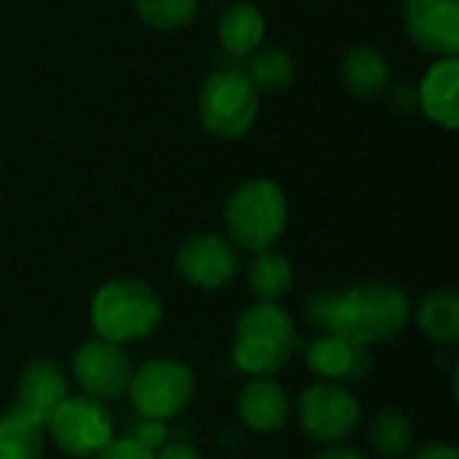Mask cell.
I'll use <instances>...</instances> for the list:
<instances>
[{"instance_id":"obj_1","label":"cell","mask_w":459,"mask_h":459,"mask_svg":"<svg viewBox=\"0 0 459 459\" xmlns=\"http://www.w3.org/2000/svg\"><path fill=\"white\" fill-rule=\"evenodd\" d=\"M411 320V299L390 282L328 288V333L363 347L393 342Z\"/></svg>"},{"instance_id":"obj_2","label":"cell","mask_w":459,"mask_h":459,"mask_svg":"<svg viewBox=\"0 0 459 459\" xmlns=\"http://www.w3.org/2000/svg\"><path fill=\"white\" fill-rule=\"evenodd\" d=\"M299 350H304V342L296 333L293 317L280 304L258 301L234 325L231 358L247 377L280 374Z\"/></svg>"},{"instance_id":"obj_3","label":"cell","mask_w":459,"mask_h":459,"mask_svg":"<svg viewBox=\"0 0 459 459\" xmlns=\"http://www.w3.org/2000/svg\"><path fill=\"white\" fill-rule=\"evenodd\" d=\"M91 328L100 339L132 344L148 339L164 317V301L143 280L116 277L97 288L89 307Z\"/></svg>"},{"instance_id":"obj_4","label":"cell","mask_w":459,"mask_h":459,"mask_svg":"<svg viewBox=\"0 0 459 459\" xmlns=\"http://www.w3.org/2000/svg\"><path fill=\"white\" fill-rule=\"evenodd\" d=\"M223 218L234 247L264 253L280 242L288 226V196L274 180H245L229 194Z\"/></svg>"},{"instance_id":"obj_5","label":"cell","mask_w":459,"mask_h":459,"mask_svg":"<svg viewBox=\"0 0 459 459\" xmlns=\"http://www.w3.org/2000/svg\"><path fill=\"white\" fill-rule=\"evenodd\" d=\"M196 116L221 140L245 137L258 116V91L237 67H218L199 89Z\"/></svg>"},{"instance_id":"obj_6","label":"cell","mask_w":459,"mask_h":459,"mask_svg":"<svg viewBox=\"0 0 459 459\" xmlns=\"http://www.w3.org/2000/svg\"><path fill=\"white\" fill-rule=\"evenodd\" d=\"M196 395L194 371L175 358H153L134 368L126 398L132 411L151 420H178Z\"/></svg>"},{"instance_id":"obj_7","label":"cell","mask_w":459,"mask_h":459,"mask_svg":"<svg viewBox=\"0 0 459 459\" xmlns=\"http://www.w3.org/2000/svg\"><path fill=\"white\" fill-rule=\"evenodd\" d=\"M293 414L299 430L309 441L320 446H333V444H344L358 430L363 420V406L350 393V387L312 382L296 398Z\"/></svg>"},{"instance_id":"obj_8","label":"cell","mask_w":459,"mask_h":459,"mask_svg":"<svg viewBox=\"0 0 459 459\" xmlns=\"http://www.w3.org/2000/svg\"><path fill=\"white\" fill-rule=\"evenodd\" d=\"M116 436V420L108 403L89 395H67L46 420V438L75 459H91Z\"/></svg>"},{"instance_id":"obj_9","label":"cell","mask_w":459,"mask_h":459,"mask_svg":"<svg viewBox=\"0 0 459 459\" xmlns=\"http://www.w3.org/2000/svg\"><path fill=\"white\" fill-rule=\"evenodd\" d=\"M134 363L124 344L108 339H89L73 355V379L81 393L102 403L121 401L129 390Z\"/></svg>"},{"instance_id":"obj_10","label":"cell","mask_w":459,"mask_h":459,"mask_svg":"<svg viewBox=\"0 0 459 459\" xmlns=\"http://www.w3.org/2000/svg\"><path fill=\"white\" fill-rule=\"evenodd\" d=\"M242 269L239 250L231 239L215 231H202L188 237L175 250V272L194 288L218 290L229 285Z\"/></svg>"},{"instance_id":"obj_11","label":"cell","mask_w":459,"mask_h":459,"mask_svg":"<svg viewBox=\"0 0 459 459\" xmlns=\"http://www.w3.org/2000/svg\"><path fill=\"white\" fill-rule=\"evenodd\" d=\"M304 366L317 377V382L355 387L374 374L371 347L355 344L336 333H317L304 344Z\"/></svg>"},{"instance_id":"obj_12","label":"cell","mask_w":459,"mask_h":459,"mask_svg":"<svg viewBox=\"0 0 459 459\" xmlns=\"http://www.w3.org/2000/svg\"><path fill=\"white\" fill-rule=\"evenodd\" d=\"M403 24L425 54L457 56L459 0H403Z\"/></svg>"},{"instance_id":"obj_13","label":"cell","mask_w":459,"mask_h":459,"mask_svg":"<svg viewBox=\"0 0 459 459\" xmlns=\"http://www.w3.org/2000/svg\"><path fill=\"white\" fill-rule=\"evenodd\" d=\"M237 414L253 433H280L293 414L288 390L272 377H250L237 393Z\"/></svg>"},{"instance_id":"obj_14","label":"cell","mask_w":459,"mask_h":459,"mask_svg":"<svg viewBox=\"0 0 459 459\" xmlns=\"http://www.w3.org/2000/svg\"><path fill=\"white\" fill-rule=\"evenodd\" d=\"M67 395H70V377L56 360L35 358L16 377V406L40 422H46Z\"/></svg>"},{"instance_id":"obj_15","label":"cell","mask_w":459,"mask_h":459,"mask_svg":"<svg viewBox=\"0 0 459 459\" xmlns=\"http://www.w3.org/2000/svg\"><path fill=\"white\" fill-rule=\"evenodd\" d=\"M459 59L457 56H438L436 65L428 67L425 78L417 86L420 110L438 126L455 132L459 126Z\"/></svg>"},{"instance_id":"obj_16","label":"cell","mask_w":459,"mask_h":459,"mask_svg":"<svg viewBox=\"0 0 459 459\" xmlns=\"http://www.w3.org/2000/svg\"><path fill=\"white\" fill-rule=\"evenodd\" d=\"M264 35H266V19H264L261 8L253 3L229 5L218 24V40H221L223 51L234 59H245L255 48H261Z\"/></svg>"},{"instance_id":"obj_17","label":"cell","mask_w":459,"mask_h":459,"mask_svg":"<svg viewBox=\"0 0 459 459\" xmlns=\"http://www.w3.org/2000/svg\"><path fill=\"white\" fill-rule=\"evenodd\" d=\"M366 438L379 459H406V455L417 446L414 422L406 411L395 406H385L368 420Z\"/></svg>"},{"instance_id":"obj_18","label":"cell","mask_w":459,"mask_h":459,"mask_svg":"<svg viewBox=\"0 0 459 459\" xmlns=\"http://www.w3.org/2000/svg\"><path fill=\"white\" fill-rule=\"evenodd\" d=\"M342 81L358 100L382 94L390 83V65L374 46H352L342 59Z\"/></svg>"},{"instance_id":"obj_19","label":"cell","mask_w":459,"mask_h":459,"mask_svg":"<svg viewBox=\"0 0 459 459\" xmlns=\"http://www.w3.org/2000/svg\"><path fill=\"white\" fill-rule=\"evenodd\" d=\"M46 449V422L16 403L0 411V459H40Z\"/></svg>"},{"instance_id":"obj_20","label":"cell","mask_w":459,"mask_h":459,"mask_svg":"<svg viewBox=\"0 0 459 459\" xmlns=\"http://www.w3.org/2000/svg\"><path fill=\"white\" fill-rule=\"evenodd\" d=\"M420 331L438 347H455L459 342V293L455 288L430 290L417 307Z\"/></svg>"},{"instance_id":"obj_21","label":"cell","mask_w":459,"mask_h":459,"mask_svg":"<svg viewBox=\"0 0 459 459\" xmlns=\"http://www.w3.org/2000/svg\"><path fill=\"white\" fill-rule=\"evenodd\" d=\"M293 282H296L293 264L282 253L274 250L255 253V258L247 266V288L258 301L277 304L282 296L293 290Z\"/></svg>"},{"instance_id":"obj_22","label":"cell","mask_w":459,"mask_h":459,"mask_svg":"<svg viewBox=\"0 0 459 459\" xmlns=\"http://www.w3.org/2000/svg\"><path fill=\"white\" fill-rule=\"evenodd\" d=\"M242 73L247 75V81L255 86V91H282L293 83L296 78V59L277 46L269 48H255L253 56L245 62Z\"/></svg>"},{"instance_id":"obj_23","label":"cell","mask_w":459,"mask_h":459,"mask_svg":"<svg viewBox=\"0 0 459 459\" xmlns=\"http://www.w3.org/2000/svg\"><path fill=\"white\" fill-rule=\"evenodd\" d=\"M134 11L151 30L172 32L194 22L199 0H134Z\"/></svg>"},{"instance_id":"obj_24","label":"cell","mask_w":459,"mask_h":459,"mask_svg":"<svg viewBox=\"0 0 459 459\" xmlns=\"http://www.w3.org/2000/svg\"><path fill=\"white\" fill-rule=\"evenodd\" d=\"M121 430H124L126 438L143 444V446L151 449V452H159V449L169 441V425H167V422L143 417V414H137V411H132V414L124 417Z\"/></svg>"},{"instance_id":"obj_25","label":"cell","mask_w":459,"mask_h":459,"mask_svg":"<svg viewBox=\"0 0 459 459\" xmlns=\"http://www.w3.org/2000/svg\"><path fill=\"white\" fill-rule=\"evenodd\" d=\"M91 459H156V452L145 449L143 444L126 436H113Z\"/></svg>"},{"instance_id":"obj_26","label":"cell","mask_w":459,"mask_h":459,"mask_svg":"<svg viewBox=\"0 0 459 459\" xmlns=\"http://www.w3.org/2000/svg\"><path fill=\"white\" fill-rule=\"evenodd\" d=\"M390 110L403 113V116L417 113V110H420V94H417V86H414V83H409V81L398 83V86L393 89V94H390Z\"/></svg>"},{"instance_id":"obj_27","label":"cell","mask_w":459,"mask_h":459,"mask_svg":"<svg viewBox=\"0 0 459 459\" xmlns=\"http://www.w3.org/2000/svg\"><path fill=\"white\" fill-rule=\"evenodd\" d=\"M406 459H459V452L455 444H446V441H428V444H420L414 446Z\"/></svg>"},{"instance_id":"obj_28","label":"cell","mask_w":459,"mask_h":459,"mask_svg":"<svg viewBox=\"0 0 459 459\" xmlns=\"http://www.w3.org/2000/svg\"><path fill=\"white\" fill-rule=\"evenodd\" d=\"M156 459H204V455L188 444V441H167L159 452H156Z\"/></svg>"},{"instance_id":"obj_29","label":"cell","mask_w":459,"mask_h":459,"mask_svg":"<svg viewBox=\"0 0 459 459\" xmlns=\"http://www.w3.org/2000/svg\"><path fill=\"white\" fill-rule=\"evenodd\" d=\"M315 459H368L360 449L355 446H347V444H333V446H325Z\"/></svg>"},{"instance_id":"obj_30","label":"cell","mask_w":459,"mask_h":459,"mask_svg":"<svg viewBox=\"0 0 459 459\" xmlns=\"http://www.w3.org/2000/svg\"><path fill=\"white\" fill-rule=\"evenodd\" d=\"M226 459H242V457H226Z\"/></svg>"}]
</instances>
